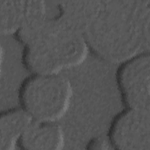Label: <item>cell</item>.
<instances>
[{
	"mask_svg": "<svg viewBox=\"0 0 150 150\" xmlns=\"http://www.w3.org/2000/svg\"><path fill=\"white\" fill-rule=\"evenodd\" d=\"M22 63L30 73H60L81 65L90 52L81 32L59 13L48 14L18 32Z\"/></svg>",
	"mask_w": 150,
	"mask_h": 150,
	"instance_id": "2",
	"label": "cell"
},
{
	"mask_svg": "<svg viewBox=\"0 0 150 150\" xmlns=\"http://www.w3.org/2000/svg\"><path fill=\"white\" fill-rule=\"evenodd\" d=\"M85 149L90 150L112 149L111 145L107 137L95 136L90 139L86 145Z\"/></svg>",
	"mask_w": 150,
	"mask_h": 150,
	"instance_id": "9",
	"label": "cell"
},
{
	"mask_svg": "<svg viewBox=\"0 0 150 150\" xmlns=\"http://www.w3.org/2000/svg\"><path fill=\"white\" fill-rule=\"evenodd\" d=\"M65 144L64 134L57 121L33 120L18 141L21 150H61Z\"/></svg>",
	"mask_w": 150,
	"mask_h": 150,
	"instance_id": "7",
	"label": "cell"
},
{
	"mask_svg": "<svg viewBox=\"0 0 150 150\" xmlns=\"http://www.w3.org/2000/svg\"><path fill=\"white\" fill-rule=\"evenodd\" d=\"M115 81L125 108L150 111V53L145 51L118 64Z\"/></svg>",
	"mask_w": 150,
	"mask_h": 150,
	"instance_id": "4",
	"label": "cell"
},
{
	"mask_svg": "<svg viewBox=\"0 0 150 150\" xmlns=\"http://www.w3.org/2000/svg\"><path fill=\"white\" fill-rule=\"evenodd\" d=\"M33 119L20 106L0 113V150H13Z\"/></svg>",
	"mask_w": 150,
	"mask_h": 150,
	"instance_id": "8",
	"label": "cell"
},
{
	"mask_svg": "<svg viewBox=\"0 0 150 150\" xmlns=\"http://www.w3.org/2000/svg\"><path fill=\"white\" fill-rule=\"evenodd\" d=\"M107 137L115 150H150V111L124 108L112 118Z\"/></svg>",
	"mask_w": 150,
	"mask_h": 150,
	"instance_id": "5",
	"label": "cell"
},
{
	"mask_svg": "<svg viewBox=\"0 0 150 150\" xmlns=\"http://www.w3.org/2000/svg\"><path fill=\"white\" fill-rule=\"evenodd\" d=\"M64 12L104 62L118 64L149 51V0L68 1Z\"/></svg>",
	"mask_w": 150,
	"mask_h": 150,
	"instance_id": "1",
	"label": "cell"
},
{
	"mask_svg": "<svg viewBox=\"0 0 150 150\" xmlns=\"http://www.w3.org/2000/svg\"><path fill=\"white\" fill-rule=\"evenodd\" d=\"M18 94L20 107L33 120L57 122L69 109L73 88L60 73H30L21 83Z\"/></svg>",
	"mask_w": 150,
	"mask_h": 150,
	"instance_id": "3",
	"label": "cell"
},
{
	"mask_svg": "<svg viewBox=\"0 0 150 150\" xmlns=\"http://www.w3.org/2000/svg\"><path fill=\"white\" fill-rule=\"evenodd\" d=\"M47 15V5L39 0H0V32L15 35Z\"/></svg>",
	"mask_w": 150,
	"mask_h": 150,
	"instance_id": "6",
	"label": "cell"
}]
</instances>
